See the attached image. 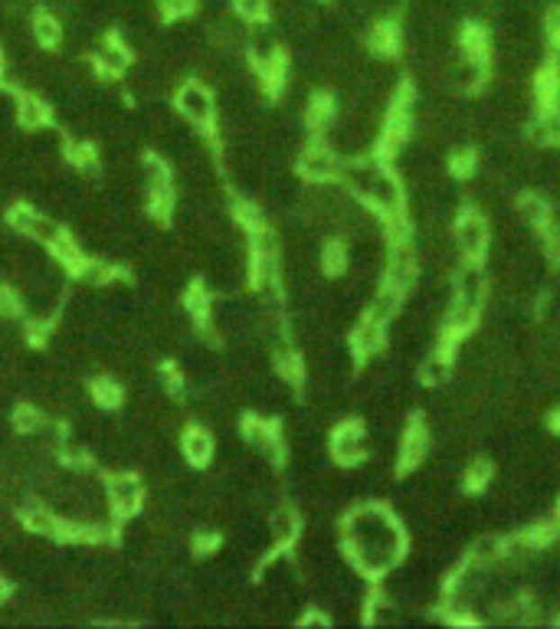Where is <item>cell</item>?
I'll list each match as a JSON object with an SVG mask.
<instances>
[{"label":"cell","mask_w":560,"mask_h":629,"mask_svg":"<svg viewBox=\"0 0 560 629\" xmlns=\"http://www.w3.org/2000/svg\"><path fill=\"white\" fill-rule=\"evenodd\" d=\"M23 312V296L10 282H0V314L4 318H17Z\"/></svg>","instance_id":"cell-33"},{"label":"cell","mask_w":560,"mask_h":629,"mask_svg":"<svg viewBox=\"0 0 560 629\" xmlns=\"http://www.w3.org/2000/svg\"><path fill=\"white\" fill-rule=\"evenodd\" d=\"M239 436H243L246 450H253L262 462H272L275 469L285 462V440H282L279 423L269 420V416H259V414L243 416V423H239Z\"/></svg>","instance_id":"cell-6"},{"label":"cell","mask_w":560,"mask_h":629,"mask_svg":"<svg viewBox=\"0 0 560 629\" xmlns=\"http://www.w3.org/2000/svg\"><path fill=\"white\" fill-rule=\"evenodd\" d=\"M452 243H456V252L459 260L469 262H482L488 252V243H492V230H488L485 214H479L475 207H462L452 220Z\"/></svg>","instance_id":"cell-5"},{"label":"cell","mask_w":560,"mask_h":629,"mask_svg":"<svg viewBox=\"0 0 560 629\" xmlns=\"http://www.w3.org/2000/svg\"><path fill=\"white\" fill-rule=\"evenodd\" d=\"M118 276V269L112 266V260H82L76 266V282L89 288H105Z\"/></svg>","instance_id":"cell-27"},{"label":"cell","mask_w":560,"mask_h":629,"mask_svg":"<svg viewBox=\"0 0 560 629\" xmlns=\"http://www.w3.org/2000/svg\"><path fill=\"white\" fill-rule=\"evenodd\" d=\"M0 66H4V46H0Z\"/></svg>","instance_id":"cell-38"},{"label":"cell","mask_w":560,"mask_h":629,"mask_svg":"<svg viewBox=\"0 0 560 629\" xmlns=\"http://www.w3.org/2000/svg\"><path fill=\"white\" fill-rule=\"evenodd\" d=\"M318 269L325 272L328 279H341L344 272H351V243L341 233L328 236L318 252Z\"/></svg>","instance_id":"cell-21"},{"label":"cell","mask_w":560,"mask_h":629,"mask_svg":"<svg viewBox=\"0 0 560 629\" xmlns=\"http://www.w3.org/2000/svg\"><path fill=\"white\" fill-rule=\"evenodd\" d=\"M92 63H95V69H99L105 79H122V76L131 69V50H128L125 40L115 33L99 36V40L92 43Z\"/></svg>","instance_id":"cell-13"},{"label":"cell","mask_w":560,"mask_h":629,"mask_svg":"<svg viewBox=\"0 0 560 629\" xmlns=\"http://www.w3.org/2000/svg\"><path fill=\"white\" fill-rule=\"evenodd\" d=\"M174 105H177L184 122H190L197 132H203V138L213 141V135H217V99H213V92L200 79L181 82L177 96H174Z\"/></svg>","instance_id":"cell-3"},{"label":"cell","mask_w":560,"mask_h":629,"mask_svg":"<svg viewBox=\"0 0 560 629\" xmlns=\"http://www.w3.org/2000/svg\"><path fill=\"white\" fill-rule=\"evenodd\" d=\"M266 531H269V551H295L302 538V515L292 508L289 502L275 505L269 512V522H266ZM266 551V554H269Z\"/></svg>","instance_id":"cell-12"},{"label":"cell","mask_w":560,"mask_h":629,"mask_svg":"<svg viewBox=\"0 0 560 629\" xmlns=\"http://www.w3.org/2000/svg\"><path fill=\"white\" fill-rule=\"evenodd\" d=\"M341 551L348 564L354 567V574L377 584L407 554V531L387 505H354L344 518Z\"/></svg>","instance_id":"cell-1"},{"label":"cell","mask_w":560,"mask_h":629,"mask_svg":"<svg viewBox=\"0 0 560 629\" xmlns=\"http://www.w3.org/2000/svg\"><path fill=\"white\" fill-rule=\"evenodd\" d=\"M92 400H95L102 410H115V406L125 404V387H122V380H118L112 370H102V374H95V380H92Z\"/></svg>","instance_id":"cell-26"},{"label":"cell","mask_w":560,"mask_h":629,"mask_svg":"<svg viewBox=\"0 0 560 629\" xmlns=\"http://www.w3.org/2000/svg\"><path fill=\"white\" fill-rule=\"evenodd\" d=\"M403 292L400 288H393L390 282H380L377 288H374V296H371V308H367V314H371L374 322L380 324H393L400 318V312H403Z\"/></svg>","instance_id":"cell-22"},{"label":"cell","mask_w":560,"mask_h":629,"mask_svg":"<svg viewBox=\"0 0 560 629\" xmlns=\"http://www.w3.org/2000/svg\"><path fill=\"white\" fill-rule=\"evenodd\" d=\"M387 332H390L387 324L374 322L371 314L357 318V324L348 334V351H351L354 364H367V360L377 358L380 351H384V344H387Z\"/></svg>","instance_id":"cell-10"},{"label":"cell","mask_w":560,"mask_h":629,"mask_svg":"<svg viewBox=\"0 0 560 629\" xmlns=\"http://www.w3.org/2000/svg\"><path fill=\"white\" fill-rule=\"evenodd\" d=\"M53 118V105L37 96V92H20V105H17V125L23 132H37V128L50 125Z\"/></svg>","instance_id":"cell-23"},{"label":"cell","mask_w":560,"mask_h":629,"mask_svg":"<svg viewBox=\"0 0 560 629\" xmlns=\"http://www.w3.org/2000/svg\"><path fill=\"white\" fill-rule=\"evenodd\" d=\"M456 56L475 69H492V36L479 23H465L456 36Z\"/></svg>","instance_id":"cell-15"},{"label":"cell","mask_w":560,"mask_h":629,"mask_svg":"<svg viewBox=\"0 0 560 629\" xmlns=\"http://www.w3.org/2000/svg\"><path fill=\"white\" fill-rule=\"evenodd\" d=\"M30 36H33V43L43 46V50H56V46L66 40V27L59 23L53 10H37L33 17H30Z\"/></svg>","instance_id":"cell-24"},{"label":"cell","mask_w":560,"mask_h":629,"mask_svg":"<svg viewBox=\"0 0 560 629\" xmlns=\"http://www.w3.org/2000/svg\"><path fill=\"white\" fill-rule=\"evenodd\" d=\"M10 226H14L17 233L30 236V240H37V243H43V246H50L56 236L63 233L59 216L46 214V210H37V207H14L10 210Z\"/></svg>","instance_id":"cell-11"},{"label":"cell","mask_w":560,"mask_h":629,"mask_svg":"<svg viewBox=\"0 0 560 629\" xmlns=\"http://www.w3.org/2000/svg\"><path fill=\"white\" fill-rule=\"evenodd\" d=\"M331 623H335V620H331L321 606H308L299 620H295V626H299V629H325V626H331Z\"/></svg>","instance_id":"cell-35"},{"label":"cell","mask_w":560,"mask_h":629,"mask_svg":"<svg viewBox=\"0 0 560 629\" xmlns=\"http://www.w3.org/2000/svg\"><path fill=\"white\" fill-rule=\"evenodd\" d=\"M236 17L246 20V23H262L269 20V0H233Z\"/></svg>","instance_id":"cell-31"},{"label":"cell","mask_w":560,"mask_h":629,"mask_svg":"<svg viewBox=\"0 0 560 629\" xmlns=\"http://www.w3.org/2000/svg\"><path fill=\"white\" fill-rule=\"evenodd\" d=\"M338 122V99L331 92H312L302 108V125L312 138H325L331 132V125Z\"/></svg>","instance_id":"cell-16"},{"label":"cell","mask_w":560,"mask_h":629,"mask_svg":"<svg viewBox=\"0 0 560 629\" xmlns=\"http://www.w3.org/2000/svg\"><path fill=\"white\" fill-rule=\"evenodd\" d=\"M429 450H433V433L426 426L423 416H410L403 423V433H400L397 442V472L400 476H410L416 469L423 466L429 459Z\"/></svg>","instance_id":"cell-7"},{"label":"cell","mask_w":560,"mask_h":629,"mask_svg":"<svg viewBox=\"0 0 560 629\" xmlns=\"http://www.w3.org/2000/svg\"><path fill=\"white\" fill-rule=\"evenodd\" d=\"M154 603H158V606H161V610H164V600H154ZM154 620H161V623H171V616H167V613H158V616H154Z\"/></svg>","instance_id":"cell-37"},{"label":"cell","mask_w":560,"mask_h":629,"mask_svg":"<svg viewBox=\"0 0 560 629\" xmlns=\"http://www.w3.org/2000/svg\"><path fill=\"white\" fill-rule=\"evenodd\" d=\"M400 50H403V30H400V23L390 17H380L371 27V33H367V53L377 56V59H397Z\"/></svg>","instance_id":"cell-19"},{"label":"cell","mask_w":560,"mask_h":629,"mask_svg":"<svg viewBox=\"0 0 560 629\" xmlns=\"http://www.w3.org/2000/svg\"><path fill=\"white\" fill-rule=\"evenodd\" d=\"M20 522H23V528L33 531V534H40V538H53V541H63L66 528H63V518L50 508V505L43 502H30L23 505V515H20Z\"/></svg>","instance_id":"cell-20"},{"label":"cell","mask_w":560,"mask_h":629,"mask_svg":"<svg viewBox=\"0 0 560 629\" xmlns=\"http://www.w3.org/2000/svg\"><path fill=\"white\" fill-rule=\"evenodd\" d=\"M181 456L187 459L194 469H203L217 459V440L207 426H187L181 433Z\"/></svg>","instance_id":"cell-18"},{"label":"cell","mask_w":560,"mask_h":629,"mask_svg":"<svg viewBox=\"0 0 560 629\" xmlns=\"http://www.w3.org/2000/svg\"><path fill=\"white\" fill-rule=\"evenodd\" d=\"M541 250H544V260L560 269V220H554V223L541 233Z\"/></svg>","instance_id":"cell-32"},{"label":"cell","mask_w":560,"mask_h":629,"mask_svg":"<svg viewBox=\"0 0 560 629\" xmlns=\"http://www.w3.org/2000/svg\"><path fill=\"white\" fill-rule=\"evenodd\" d=\"M328 456L335 459V466L341 469H357L371 459V436H367V426L364 420L351 416V420H341L328 436Z\"/></svg>","instance_id":"cell-4"},{"label":"cell","mask_w":560,"mask_h":629,"mask_svg":"<svg viewBox=\"0 0 560 629\" xmlns=\"http://www.w3.org/2000/svg\"><path fill=\"white\" fill-rule=\"evenodd\" d=\"M505 548H508L505 534H482V538L469 548V558H475L482 567L492 570V567L505 564Z\"/></svg>","instance_id":"cell-28"},{"label":"cell","mask_w":560,"mask_h":629,"mask_svg":"<svg viewBox=\"0 0 560 629\" xmlns=\"http://www.w3.org/2000/svg\"><path fill=\"white\" fill-rule=\"evenodd\" d=\"M387 269H384V282L400 288L403 296H410L420 282V250H416L413 236L410 240H397L387 243Z\"/></svg>","instance_id":"cell-8"},{"label":"cell","mask_w":560,"mask_h":629,"mask_svg":"<svg viewBox=\"0 0 560 629\" xmlns=\"http://www.w3.org/2000/svg\"><path fill=\"white\" fill-rule=\"evenodd\" d=\"M544 40H547V46H551L554 53H560V4H554L544 14Z\"/></svg>","instance_id":"cell-34"},{"label":"cell","mask_w":560,"mask_h":629,"mask_svg":"<svg viewBox=\"0 0 560 629\" xmlns=\"http://www.w3.org/2000/svg\"><path fill=\"white\" fill-rule=\"evenodd\" d=\"M105 498H109L112 512L118 518H128V515L141 512L145 505V486L141 479L131 472V469H115L109 479H105Z\"/></svg>","instance_id":"cell-9"},{"label":"cell","mask_w":560,"mask_h":629,"mask_svg":"<svg viewBox=\"0 0 560 629\" xmlns=\"http://www.w3.org/2000/svg\"><path fill=\"white\" fill-rule=\"evenodd\" d=\"M547 430H551L554 436H560V406H554L551 414H547Z\"/></svg>","instance_id":"cell-36"},{"label":"cell","mask_w":560,"mask_h":629,"mask_svg":"<svg viewBox=\"0 0 560 629\" xmlns=\"http://www.w3.org/2000/svg\"><path fill=\"white\" fill-rule=\"evenodd\" d=\"M479 168H482L479 151H475L472 144H456V148L449 151V158H446V171H449L452 180H459V184L475 178Z\"/></svg>","instance_id":"cell-25"},{"label":"cell","mask_w":560,"mask_h":629,"mask_svg":"<svg viewBox=\"0 0 560 629\" xmlns=\"http://www.w3.org/2000/svg\"><path fill=\"white\" fill-rule=\"evenodd\" d=\"M50 250V256H53L59 266H66V269H73L76 272V266L82 262V246H79V240L76 236H69V233H59L53 240V243L46 246Z\"/></svg>","instance_id":"cell-30"},{"label":"cell","mask_w":560,"mask_h":629,"mask_svg":"<svg viewBox=\"0 0 560 629\" xmlns=\"http://www.w3.org/2000/svg\"><path fill=\"white\" fill-rule=\"evenodd\" d=\"M515 214H518V220H521V223L537 236H541L544 230L557 220V214H554V207H551V200L541 197V194H534V190H524V194H518V197H515Z\"/></svg>","instance_id":"cell-17"},{"label":"cell","mask_w":560,"mask_h":629,"mask_svg":"<svg viewBox=\"0 0 560 629\" xmlns=\"http://www.w3.org/2000/svg\"><path fill=\"white\" fill-rule=\"evenodd\" d=\"M492 479H495V466H492V459H472L469 466L462 469V492L465 495H482L488 486H492Z\"/></svg>","instance_id":"cell-29"},{"label":"cell","mask_w":560,"mask_h":629,"mask_svg":"<svg viewBox=\"0 0 560 629\" xmlns=\"http://www.w3.org/2000/svg\"><path fill=\"white\" fill-rule=\"evenodd\" d=\"M531 105H534V115H541V112H557L560 108V63L557 59H547V63H541L534 69Z\"/></svg>","instance_id":"cell-14"},{"label":"cell","mask_w":560,"mask_h":629,"mask_svg":"<svg viewBox=\"0 0 560 629\" xmlns=\"http://www.w3.org/2000/svg\"><path fill=\"white\" fill-rule=\"evenodd\" d=\"M344 164L348 158L335 151V144L328 138H312L295 154V174L305 180L308 187H325V184H341Z\"/></svg>","instance_id":"cell-2"}]
</instances>
